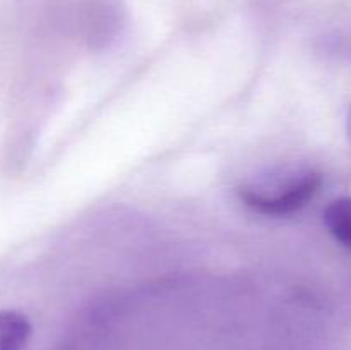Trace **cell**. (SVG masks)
<instances>
[{
  "label": "cell",
  "instance_id": "obj_3",
  "mask_svg": "<svg viewBox=\"0 0 351 350\" xmlns=\"http://www.w3.org/2000/svg\"><path fill=\"white\" fill-rule=\"evenodd\" d=\"M31 323L19 311H0V350H24Z\"/></svg>",
  "mask_w": 351,
  "mask_h": 350
},
{
  "label": "cell",
  "instance_id": "obj_4",
  "mask_svg": "<svg viewBox=\"0 0 351 350\" xmlns=\"http://www.w3.org/2000/svg\"><path fill=\"white\" fill-rule=\"evenodd\" d=\"M346 130H348V137L351 141V108H350V113H348V119H346Z\"/></svg>",
  "mask_w": 351,
  "mask_h": 350
},
{
  "label": "cell",
  "instance_id": "obj_2",
  "mask_svg": "<svg viewBox=\"0 0 351 350\" xmlns=\"http://www.w3.org/2000/svg\"><path fill=\"white\" fill-rule=\"evenodd\" d=\"M324 225L329 235L351 253V196L332 199L326 206Z\"/></svg>",
  "mask_w": 351,
  "mask_h": 350
},
{
  "label": "cell",
  "instance_id": "obj_1",
  "mask_svg": "<svg viewBox=\"0 0 351 350\" xmlns=\"http://www.w3.org/2000/svg\"><path fill=\"white\" fill-rule=\"evenodd\" d=\"M322 187V175L312 168H302L269 184L243 185L239 198L254 213L266 216H288L304 209Z\"/></svg>",
  "mask_w": 351,
  "mask_h": 350
}]
</instances>
